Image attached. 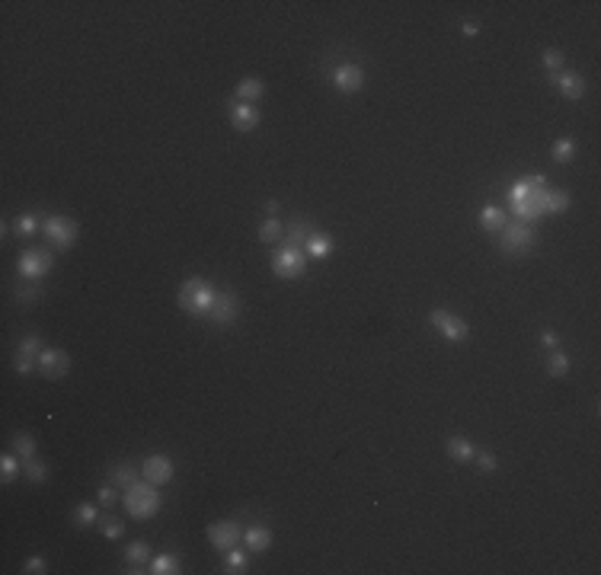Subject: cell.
I'll return each mask as SVG.
<instances>
[{
  "mask_svg": "<svg viewBox=\"0 0 601 575\" xmlns=\"http://www.w3.org/2000/svg\"><path fill=\"white\" fill-rule=\"evenodd\" d=\"M214 294H218V288L212 285L208 279H185L183 288H179V307H183L185 314H192V316H208V310H212L214 304Z\"/></svg>",
  "mask_w": 601,
  "mask_h": 575,
  "instance_id": "obj_1",
  "label": "cell"
},
{
  "mask_svg": "<svg viewBox=\"0 0 601 575\" xmlns=\"http://www.w3.org/2000/svg\"><path fill=\"white\" fill-rule=\"evenodd\" d=\"M122 505H125V511H128L131 518H138V521H148L154 518L160 511V492L154 482H135V486H128L125 489V495H122Z\"/></svg>",
  "mask_w": 601,
  "mask_h": 575,
  "instance_id": "obj_2",
  "label": "cell"
},
{
  "mask_svg": "<svg viewBox=\"0 0 601 575\" xmlns=\"http://www.w3.org/2000/svg\"><path fill=\"white\" fill-rule=\"evenodd\" d=\"M272 272L278 279H301L307 272V253L304 246H282L272 253Z\"/></svg>",
  "mask_w": 601,
  "mask_h": 575,
  "instance_id": "obj_3",
  "label": "cell"
},
{
  "mask_svg": "<svg viewBox=\"0 0 601 575\" xmlns=\"http://www.w3.org/2000/svg\"><path fill=\"white\" fill-rule=\"evenodd\" d=\"M499 233H502L499 250L506 253V256H525L528 250H534V243H537L534 231H531L528 224H521V221L506 224V227H502Z\"/></svg>",
  "mask_w": 601,
  "mask_h": 575,
  "instance_id": "obj_4",
  "label": "cell"
},
{
  "mask_svg": "<svg viewBox=\"0 0 601 575\" xmlns=\"http://www.w3.org/2000/svg\"><path fill=\"white\" fill-rule=\"evenodd\" d=\"M42 231H45V240L52 243V250H71L77 240V224L65 214H48L42 221Z\"/></svg>",
  "mask_w": 601,
  "mask_h": 575,
  "instance_id": "obj_5",
  "label": "cell"
},
{
  "mask_svg": "<svg viewBox=\"0 0 601 575\" xmlns=\"http://www.w3.org/2000/svg\"><path fill=\"white\" fill-rule=\"evenodd\" d=\"M52 266H55V256H52V250H45V246H32V250L19 253V262H16L19 275L29 281L45 279L48 272H52Z\"/></svg>",
  "mask_w": 601,
  "mask_h": 575,
  "instance_id": "obj_6",
  "label": "cell"
},
{
  "mask_svg": "<svg viewBox=\"0 0 601 575\" xmlns=\"http://www.w3.org/2000/svg\"><path fill=\"white\" fill-rule=\"evenodd\" d=\"M237 310H240V304H237V294L234 291H218L214 294V304H212V310H208V323H214V326H231L234 320H237Z\"/></svg>",
  "mask_w": 601,
  "mask_h": 575,
  "instance_id": "obj_7",
  "label": "cell"
},
{
  "mask_svg": "<svg viewBox=\"0 0 601 575\" xmlns=\"http://www.w3.org/2000/svg\"><path fill=\"white\" fill-rule=\"evenodd\" d=\"M38 355H42V339L36 333H29L19 339V349H16V358H13V368L16 374H29L38 368Z\"/></svg>",
  "mask_w": 601,
  "mask_h": 575,
  "instance_id": "obj_8",
  "label": "cell"
},
{
  "mask_svg": "<svg viewBox=\"0 0 601 575\" xmlns=\"http://www.w3.org/2000/svg\"><path fill=\"white\" fill-rule=\"evenodd\" d=\"M67 371H71V355H67L65 349H42V355H38V374L58 381V377H65Z\"/></svg>",
  "mask_w": 601,
  "mask_h": 575,
  "instance_id": "obj_9",
  "label": "cell"
},
{
  "mask_svg": "<svg viewBox=\"0 0 601 575\" xmlns=\"http://www.w3.org/2000/svg\"><path fill=\"white\" fill-rule=\"evenodd\" d=\"M208 540L214 543V550L227 553V550H234L243 540V530H240V524H237V521H218V524H212V528H208Z\"/></svg>",
  "mask_w": 601,
  "mask_h": 575,
  "instance_id": "obj_10",
  "label": "cell"
},
{
  "mask_svg": "<svg viewBox=\"0 0 601 575\" xmlns=\"http://www.w3.org/2000/svg\"><path fill=\"white\" fill-rule=\"evenodd\" d=\"M429 320H432V326H438L442 329V336L448 339V342H464L467 339V323H464L461 316H454V314H448V310H432L429 314Z\"/></svg>",
  "mask_w": 601,
  "mask_h": 575,
  "instance_id": "obj_11",
  "label": "cell"
},
{
  "mask_svg": "<svg viewBox=\"0 0 601 575\" xmlns=\"http://www.w3.org/2000/svg\"><path fill=\"white\" fill-rule=\"evenodd\" d=\"M144 480L154 482V486H167L173 480V460L167 454H150L144 460Z\"/></svg>",
  "mask_w": 601,
  "mask_h": 575,
  "instance_id": "obj_12",
  "label": "cell"
},
{
  "mask_svg": "<svg viewBox=\"0 0 601 575\" xmlns=\"http://www.w3.org/2000/svg\"><path fill=\"white\" fill-rule=\"evenodd\" d=\"M227 115H231V125L237 131H253L259 125V109L253 106V102H231L227 106Z\"/></svg>",
  "mask_w": 601,
  "mask_h": 575,
  "instance_id": "obj_13",
  "label": "cell"
},
{
  "mask_svg": "<svg viewBox=\"0 0 601 575\" xmlns=\"http://www.w3.org/2000/svg\"><path fill=\"white\" fill-rule=\"evenodd\" d=\"M333 84L339 93H359L361 84H365V74H361L359 64H339L333 71Z\"/></svg>",
  "mask_w": 601,
  "mask_h": 575,
  "instance_id": "obj_14",
  "label": "cell"
},
{
  "mask_svg": "<svg viewBox=\"0 0 601 575\" xmlns=\"http://www.w3.org/2000/svg\"><path fill=\"white\" fill-rule=\"evenodd\" d=\"M556 86H560V93L566 96V99H582L585 96V80L582 74H576V71H560L556 77H550Z\"/></svg>",
  "mask_w": 601,
  "mask_h": 575,
  "instance_id": "obj_15",
  "label": "cell"
},
{
  "mask_svg": "<svg viewBox=\"0 0 601 575\" xmlns=\"http://www.w3.org/2000/svg\"><path fill=\"white\" fill-rule=\"evenodd\" d=\"M125 563H128V572H148L150 566V543L148 540H135L125 547Z\"/></svg>",
  "mask_w": 601,
  "mask_h": 575,
  "instance_id": "obj_16",
  "label": "cell"
},
{
  "mask_svg": "<svg viewBox=\"0 0 601 575\" xmlns=\"http://www.w3.org/2000/svg\"><path fill=\"white\" fill-rule=\"evenodd\" d=\"M243 543H247L250 553H266L269 543H272V530L266 524H253V528L243 530Z\"/></svg>",
  "mask_w": 601,
  "mask_h": 575,
  "instance_id": "obj_17",
  "label": "cell"
},
{
  "mask_svg": "<svg viewBox=\"0 0 601 575\" xmlns=\"http://www.w3.org/2000/svg\"><path fill=\"white\" fill-rule=\"evenodd\" d=\"M444 451H448V457H451V460H457V464H470L473 454H477V447H473L467 438H461V435L448 438V441H444Z\"/></svg>",
  "mask_w": 601,
  "mask_h": 575,
  "instance_id": "obj_18",
  "label": "cell"
},
{
  "mask_svg": "<svg viewBox=\"0 0 601 575\" xmlns=\"http://www.w3.org/2000/svg\"><path fill=\"white\" fill-rule=\"evenodd\" d=\"M304 253L307 256H314V259H326L330 253H333V237L324 231H314L310 233V240L304 243Z\"/></svg>",
  "mask_w": 601,
  "mask_h": 575,
  "instance_id": "obj_19",
  "label": "cell"
},
{
  "mask_svg": "<svg viewBox=\"0 0 601 575\" xmlns=\"http://www.w3.org/2000/svg\"><path fill=\"white\" fill-rule=\"evenodd\" d=\"M317 227L310 221H291L285 231V243L288 246H304L307 240H310V233H314Z\"/></svg>",
  "mask_w": 601,
  "mask_h": 575,
  "instance_id": "obj_20",
  "label": "cell"
},
{
  "mask_svg": "<svg viewBox=\"0 0 601 575\" xmlns=\"http://www.w3.org/2000/svg\"><path fill=\"white\" fill-rule=\"evenodd\" d=\"M109 482L112 486H115V489H128V486H135V482H138V470H135V467L131 464H119V467H112L109 470Z\"/></svg>",
  "mask_w": 601,
  "mask_h": 575,
  "instance_id": "obj_21",
  "label": "cell"
},
{
  "mask_svg": "<svg viewBox=\"0 0 601 575\" xmlns=\"http://www.w3.org/2000/svg\"><path fill=\"white\" fill-rule=\"evenodd\" d=\"M262 90H266V86H262V80H259V77H243L240 84H237V99H240V102H253V106H256V99L262 96Z\"/></svg>",
  "mask_w": 601,
  "mask_h": 575,
  "instance_id": "obj_22",
  "label": "cell"
},
{
  "mask_svg": "<svg viewBox=\"0 0 601 575\" xmlns=\"http://www.w3.org/2000/svg\"><path fill=\"white\" fill-rule=\"evenodd\" d=\"M480 224H483V231L499 233L502 227H506V211H502V208H496V204H486V208L480 211Z\"/></svg>",
  "mask_w": 601,
  "mask_h": 575,
  "instance_id": "obj_23",
  "label": "cell"
},
{
  "mask_svg": "<svg viewBox=\"0 0 601 575\" xmlns=\"http://www.w3.org/2000/svg\"><path fill=\"white\" fill-rule=\"evenodd\" d=\"M569 208V195L560 189H547L544 195V214H563Z\"/></svg>",
  "mask_w": 601,
  "mask_h": 575,
  "instance_id": "obj_24",
  "label": "cell"
},
{
  "mask_svg": "<svg viewBox=\"0 0 601 575\" xmlns=\"http://www.w3.org/2000/svg\"><path fill=\"white\" fill-rule=\"evenodd\" d=\"M100 521V508H96V502H84V505H77L74 508V524L77 528H93Z\"/></svg>",
  "mask_w": 601,
  "mask_h": 575,
  "instance_id": "obj_25",
  "label": "cell"
},
{
  "mask_svg": "<svg viewBox=\"0 0 601 575\" xmlns=\"http://www.w3.org/2000/svg\"><path fill=\"white\" fill-rule=\"evenodd\" d=\"M148 572H154V575H176V572H179V559H176L173 553L154 556V559H150V566H148Z\"/></svg>",
  "mask_w": 601,
  "mask_h": 575,
  "instance_id": "obj_26",
  "label": "cell"
},
{
  "mask_svg": "<svg viewBox=\"0 0 601 575\" xmlns=\"http://www.w3.org/2000/svg\"><path fill=\"white\" fill-rule=\"evenodd\" d=\"M247 563H250V556H247L243 550H237V547L224 553V572H227V575L243 572V569H247Z\"/></svg>",
  "mask_w": 601,
  "mask_h": 575,
  "instance_id": "obj_27",
  "label": "cell"
},
{
  "mask_svg": "<svg viewBox=\"0 0 601 575\" xmlns=\"http://www.w3.org/2000/svg\"><path fill=\"white\" fill-rule=\"evenodd\" d=\"M13 451H16L19 460L26 464V460H32V457H36V441H32L26 432H16V435H13Z\"/></svg>",
  "mask_w": 601,
  "mask_h": 575,
  "instance_id": "obj_28",
  "label": "cell"
},
{
  "mask_svg": "<svg viewBox=\"0 0 601 575\" xmlns=\"http://www.w3.org/2000/svg\"><path fill=\"white\" fill-rule=\"evenodd\" d=\"M547 374H550V377H566V374H569V358H566L560 349L550 352V358H547Z\"/></svg>",
  "mask_w": 601,
  "mask_h": 575,
  "instance_id": "obj_29",
  "label": "cell"
},
{
  "mask_svg": "<svg viewBox=\"0 0 601 575\" xmlns=\"http://www.w3.org/2000/svg\"><path fill=\"white\" fill-rule=\"evenodd\" d=\"M576 154V141L573 138H563V141H556L554 148H550V157L556 160V163H569Z\"/></svg>",
  "mask_w": 601,
  "mask_h": 575,
  "instance_id": "obj_30",
  "label": "cell"
},
{
  "mask_svg": "<svg viewBox=\"0 0 601 575\" xmlns=\"http://www.w3.org/2000/svg\"><path fill=\"white\" fill-rule=\"evenodd\" d=\"M19 470H23V467H19V460H16L13 454H3V457H0V480H3V486H10V482L16 480Z\"/></svg>",
  "mask_w": 601,
  "mask_h": 575,
  "instance_id": "obj_31",
  "label": "cell"
},
{
  "mask_svg": "<svg viewBox=\"0 0 601 575\" xmlns=\"http://www.w3.org/2000/svg\"><path fill=\"white\" fill-rule=\"evenodd\" d=\"M23 473H26V480H32V482H45L48 480V467L42 464V460H36V457H32V460H26V464H23Z\"/></svg>",
  "mask_w": 601,
  "mask_h": 575,
  "instance_id": "obj_32",
  "label": "cell"
},
{
  "mask_svg": "<svg viewBox=\"0 0 601 575\" xmlns=\"http://www.w3.org/2000/svg\"><path fill=\"white\" fill-rule=\"evenodd\" d=\"M13 227H16L19 237H36V231H38V218H36V214H19Z\"/></svg>",
  "mask_w": 601,
  "mask_h": 575,
  "instance_id": "obj_33",
  "label": "cell"
},
{
  "mask_svg": "<svg viewBox=\"0 0 601 575\" xmlns=\"http://www.w3.org/2000/svg\"><path fill=\"white\" fill-rule=\"evenodd\" d=\"M282 224H278V218H269L266 224H262V227H259V240L262 243H275L278 237H282Z\"/></svg>",
  "mask_w": 601,
  "mask_h": 575,
  "instance_id": "obj_34",
  "label": "cell"
},
{
  "mask_svg": "<svg viewBox=\"0 0 601 575\" xmlns=\"http://www.w3.org/2000/svg\"><path fill=\"white\" fill-rule=\"evenodd\" d=\"M544 67L550 71V77H556L563 71V51L560 48H547L544 51Z\"/></svg>",
  "mask_w": 601,
  "mask_h": 575,
  "instance_id": "obj_35",
  "label": "cell"
},
{
  "mask_svg": "<svg viewBox=\"0 0 601 575\" xmlns=\"http://www.w3.org/2000/svg\"><path fill=\"white\" fill-rule=\"evenodd\" d=\"M100 524H102V534L109 540H119L122 534H125V524H122L119 518H100Z\"/></svg>",
  "mask_w": 601,
  "mask_h": 575,
  "instance_id": "obj_36",
  "label": "cell"
},
{
  "mask_svg": "<svg viewBox=\"0 0 601 575\" xmlns=\"http://www.w3.org/2000/svg\"><path fill=\"white\" fill-rule=\"evenodd\" d=\"M96 499H100V505H102V508H112V505L119 502V489H115L112 482H106V486H102V489L96 492Z\"/></svg>",
  "mask_w": 601,
  "mask_h": 575,
  "instance_id": "obj_37",
  "label": "cell"
},
{
  "mask_svg": "<svg viewBox=\"0 0 601 575\" xmlns=\"http://www.w3.org/2000/svg\"><path fill=\"white\" fill-rule=\"evenodd\" d=\"M473 460H477V467H480V473H496V457H492L490 451L473 454Z\"/></svg>",
  "mask_w": 601,
  "mask_h": 575,
  "instance_id": "obj_38",
  "label": "cell"
},
{
  "mask_svg": "<svg viewBox=\"0 0 601 575\" xmlns=\"http://www.w3.org/2000/svg\"><path fill=\"white\" fill-rule=\"evenodd\" d=\"M23 572H26V575H42V572H48V563H45V556H32V559H26V566H23Z\"/></svg>",
  "mask_w": 601,
  "mask_h": 575,
  "instance_id": "obj_39",
  "label": "cell"
},
{
  "mask_svg": "<svg viewBox=\"0 0 601 575\" xmlns=\"http://www.w3.org/2000/svg\"><path fill=\"white\" fill-rule=\"evenodd\" d=\"M541 342H544L547 352H556V349H560V336H556L554 329H544V333H541Z\"/></svg>",
  "mask_w": 601,
  "mask_h": 575,
  "instance_id": "obj_40",
  "label": "cell"
},
{
  "mask_svg": "<svg viewBox=\"0 0 601 575\" xmlns=\"http://www.w3.org/2000/svg\"><path fill=\"white\" fill-rule=\"evenodd\" d=\"M16 297L19 301H32V297H36V285H26L23 291H16Z\"/></svg>",
  "mask_w": 601,
  "mask_h": 575,
  "instance_id": "obj_41",
  "label": "cell"
},
{
  "mask_svg": "<svg viewBox=\"0 0 601 575\" xmlns=\"http://www.w3.org/2000/svg\"><path fill=\"white\" fill-rule=\"evenodd\" d=\"M477 32H480V29H477V23H464V36H467V38H473Z\"/></svg>",
  "mask_w": 601,
  "mask_h": 575,
  "instance_id": "obj_42",
  "label": "cell"
},
{
  "mask_svg": "<svg viewBox=\"0 0 601 575\" xmlns=\"http://www.w3.org/2000/svg\"><path fill=\"white\" fill-rule=\"evenodd\" d=\"M266 211H269V218H275V211H278V202H269V204H266Z\"/></svg>",
  "mask_w": 601,
  "mask_h": 575,
  "instance_id": "obj_43",
  "label": "cell"
}]
</instances>
